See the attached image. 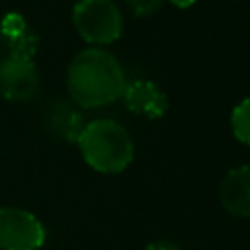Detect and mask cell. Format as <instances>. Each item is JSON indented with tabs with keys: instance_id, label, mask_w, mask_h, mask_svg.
I'll use <instances>...</instances> for the list:
<instances>
[{
	"instance_id": "8",
	"label": "cell",
	"mask_w": 250,
	"mask_h": 250,
	"mask_svg": "<svg viewBox=\"0 0 250 250\" xmlns=\"http://www.w3.org/2000/svg\"><path fill=\"white\" fill-rule=\"evenodd\" d=\"M47 129L64 143H78L84 127H86V119L82 115L80 109H76V105L68 104V102H55L49 111H47Z\"/></svg>"
},
{
	"instance_id": "11",
	"label": "cell",
	"mask_w": 250,
	"mask_h": 250,
	"mask_svg": "<svg viewBox=\"0 0 250 250\" xmlns=\"http://www.w3.org/2000/svg\"><path fill=\"white\" fill-rule=\"evenodd\" d=\"M127 4V8L139 16V18H148L152 16L156 10H160V6L166 2V0H123Z\"/></svg>"
},
{
	"instance_id": "10",
	"label": "cell",
	"mask_w": 250,
	"mask_h": 250,
	"mask_svg": "<svg viewBox=\"0 0 250 250\" xmlns=\"http://www.w3.org/2000/svg\"><path fill=\"white\" fill-rule=\"evenodd\" d=\"M0 31H2V35L6 37V41L10 43V41H16V39H20L21 35H25L29 29H27L25 20H23L18 12H10V14H6V16L2 18Z\"/></svg>"
},
{
	"instance_id": "7",
	"label": "cell",
	"mask_w": 250,
	"mask_h": 250,
	"mask_svg": "<svg viewBox=\"0 0 250 250\" xmlns=\"http://www.w3.org/2000/svg\"><path fill=\"white\" fill-rule=\"evenodd\" d=\"M219 201L223 209L238 219L250 217V166L242 164L230 168L221 186H219Z\"/></svg>"
},
{
	"instance_id": "2",
	"label": "cell",
	"mask_w": 250,
	"mask_h": 250,
	"mask_svg": "<svg viewBox=\"0 0 250 250\" xmlns=\"http://www.w3.org/2000/svg\"><path fill=\"white\" fill-rule=\"evenodd\" d=\"M76 145L84 162L100 174H119L129 168L135 158L131 133L107 117L88 121Z\"/></svg>"
},
{
	"instance_id": "5",
	"label": "cell",
	"mask_w": 250,
	"mask_h": 250,
	"mask_svg": "<svg viewBox=\"0 0 250 250\" xmlns=\"http://www.w3.org/2000/svg\"><path fill=\"white\" fill-rule=\"evenodd\" d=\"M39 70L33 59L8 55L0 59V96L10 102H27L39 92Z\"/></svg>"
},
{
	"instance_id": "9",
	"label": "cell",
	"mask_w": 250,
	"mask_h": 250,
	"mask_svg": "<svg viewBox=\"0 0 250 250\" xmlns=\"http://www.w3.org/2000/svg\"><path fill=\"white\" fill-rule=\"evenodd\" d=\"M230 131L234 139L250 146V98L240 100L230 111Z\"/></svg>"
},
{
	"instance_id": "3",
	"label": "cell",
	"mask_w": 250,
	"mask_h": 250,
	"mask_svg": "<svg viewBox=\"0 0 250 250\" xmlns=\"http://www.w3.org/2000/svg\"><path fill=\"white\" fill-rule=\"evenodd\" d=\"M72 25L92 47L111 45L123 33V14L113 0H78L72 8Z\"/></svg>"
},
{
	"instance_id": "1",
	"label": "cell",
	"mask_w": 250,
	"mask_h": 250,
	"mask_svg": "<svg viewBox=\"0 0 250 250\" xmlns=\"http://www.w3.org/2000/svg\"><path fill=\"white\" fill-rule=\"evenodd\" d=\"M127 78L119 59L104 47L78 51L66 66L70 100L84 109H96L121 100Z\"/></svg>"
},
{
	"instance_id": "13",
	"label": "cell",
	"mask_w": 250,
	"mask_h": 250,
	"mask_svg": "<svg viewBox=\"0 0 250 250\" xmlns=\"http://www.w3.org/2000/svg\"><path fill=\"white\" fill-rule=\"evenodd\" d=\"M172 6L180 8V10H186V8H191L195 4V0H168Z\"/></svg>"
},
{
	"instance_id": "6",
	"label": "cell",
	"mask_w": 250,
	"mask_h": 250,
	"mask_svg": "<svg viewBox=\"0 0 250 250\" xmlns=\"http://www.w3.org/2000/svg\"><path fill=\"white\" fill-rule=\"evenodd\" d=\"M121 100L131 113L143 115L146 119L164 117L170 105L166 92L156 82L146 80V78L129 80L121 94Z\"/></svg>"
},
{
	"instance_id": "4",
	"label": "cell",
	"mask_w": 250,
	"mask_h": 250,
	"mask_svg": "<svg viewBox=\"0 0 250 250\" xmlns=\"http://www.w3.org/2000/svg\"><path fill=\"white\" fill-rule=\"evenodd\" d=\"M45 238V227L31 211L0 207V250H39Z\"/></svg>"
},
{
	"instance_id": "12",
	"label": "cell",
	"mask_w": 250,
	"mask_h": 250,
	"mask_svg": "<svg viewBox=\"0 0 250 250\" xmlns=\"http://www.w3.org/2000/svg\"><path fill=\"white\" fill-rule=\"evenodd\" d=\"M145 250H182V248L172 240H152L146 244Z\"/></svg>"
}]
</instances>
